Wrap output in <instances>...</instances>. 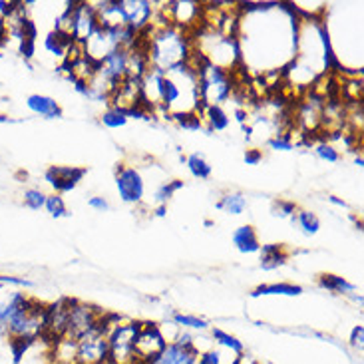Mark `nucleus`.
Masks as SVG:
<instances>
[{
    "label": "nucleus",
    "mask_w": 364,
    "mask_h": 364,
    "mask_svg": "<svg viewBox=\"0 0 364 364\" xmlns=\"http://www.w3.org/2000/svg\"><path fill=\"white\" fill-rule=\"evenodd\" d=\"M191 50L205 60L207 64L225 70V72H233L241 64L239 40L225 36L223 32L209 28V26H203L197 32V38L191 44Z\"/></svg>",
    "instance_id": "nucleus-4"
},
{
    "label": "nucleus",
    "mask_w": 364,
    "mask_h": 364,
    "mask_svg": "<svg viewBox=\"0 0 364 364\" xmlns=\"http://www.w3.org/2000/svg\"><path fill=\"white\" fill-rule=\"evenodd\" d=\"M299 211V207L293 201H287V199H279L273 207V215L279 219H291Z\"/></svg>",
    "instance_id": "nucleus-31"
},
{
    "label": "nucleus",
    "mask_w": 364,
    "mask_h": 364,
    "mask_svg": "<svg viewBox=\"0 0 364 364\" xmlns=\"http://www.w3.org/2000/svg\"><path fill=\"white\" fill-rule=\"evenodd\" d=\"M148 42L144 44L148 54L149 68L158 72H168L186 64L191 58V40L187 38L186 30L173 24L166 26H149Z\"/></svg>",
    "instance_id": "nucleus-3"
},
{
    "label": "nucleus",
    "mask_w": 364,
    "mask_h": 364,
    "mask_svg": "<svg viewBox=\"0 0 364 364\" xmlns=\"http://www.w3.org/2000/svg\"><path fill=\"white\" fill-rule=\"evenodd\" d=\"M14 360L12 364H56L52 353V341L46 336H38L24 345H10Z\"/></svg>",
    "instance_id": "nucleus-10"
},
{
    "label": "nucleus",
    "mask_w": 364,
    "mask_h": 364,
    "mask_svg": "<svg viewBox=\"0 0 364 364\" xmlns=\"http://www.w3.org/2000/svg\"><path fill=\"white\" fill-rule=\"evenodd\" d=\"M171 323L173 325H178L179 328H193V331H205L209 323H207L205 318H201V316H196V315H186V313H176L173 318H171Z\"/></svg>",
    "instance_id": "nucleus-25"
},
{
    "label": "nucleus",
    "mask_w": 364,
    "mask_h": 364,
    "mask_svg": "<svg viewBox=\"0 0 364 364\" xmlns=\"http://www.w3.org/2000/svg\"><path fill=\"white\" fill-rule=\"evenodd\" d=\"M168 346L166 338L161 335L158 325L154 323H139L138 335H136V341H134V355H136V360L138 364H144L156 358V356Z\"/></svg>",
    "instance_id": "nucleus-8"
},
{
    "label": "nucleus",
    "mask_w": 364,
    "mask_h": 364,
    "mask_svg": "<svg viewBox=\"0 0 364 364\" xmlns=\"http://www.w3.org/2000/svg\"><path fill=\"white\" fill-rule=\"evenodd\" d=\"M144 364H197V353L193 346L169 343L156 358Z\"/></svg>",
    "instance_id": "nucleus-15"
},
{
    "label": "nucleus",
    "mask_w": 364,
    "mask_h": 364,
    "mask_svg": "<svg viewBox=\"0 0 364 364\" xmlns=\"http://www.w3.org/2000/svg\"><path fill=\"white\" fill-rule=\"evenodd\" d=\"M166 18L169 24L178 26V28L186 30L187 26L196 24L203 14V6L199 2H191V0H179V2H169L168 9L164 10Z\"/></svg>",
    "instance_id": "nucleus-13"
},
{
    "label": "nucleus",
    "mask_w": 364,
    "mask_h": 364,
    "mask_svg": "<svg viewBox=\"0 0 364 364\" xmlns=\"http://www.w3.org/2000/svg\"><path fill=\"white\" fill-rule=\"evenodd\" d=\"M0 122H10V118H6V116H0Z\"/></svg>",
    "instance_id": "nucleus-37"
},
{
    "label": "nucleus",
    "mask_w": 364,
    "mask_h": 364,
    "mask_svg": "<svg viewBox=\"0 0 364 364\" xmlns=\"http://www.w3.org/2000/svg\"><path fill=\"white\" fill-rule=\"evenodd\" d=\"M44 209H46L54 219H60V217L68 215V207H66V203H64V197L60 196V193H50V196H46Z\"/></svg>",
    "instance_id": "nucleus-26"
},
{
    "label": "nucleus",
    "mask_w": 364,
    "mask_h": 364,
    "mask_svg": "<svg viewBox=\"0 0 364 364\" xmlns=\"http://www.w3.org/2000/svg\"><path fill=\"white\" fill-rule=\"evenodd\" d=\"M249 207L247 196L239 193V191H227L225 196L217 201V209L219 211H225L229 215H243Z\"/></svg>",
    "instance_id": "nucleus-22"
},
{
    "label": "nucleus",
    "mask_w": 364,
    "mask_h": 364,
    "mask_svg": "<svg viewBox=\"0 0 364 364\" xmlns=\"http://www.w3.org/2000/svg\"><path fill=\"white\" fill-rule=\"evenodd\" d=\"M303 295V287L295 283H269L253 289L251 296H299Z\"/></svg>",
    "instance_id": "nucleus-19"
},
{
    "label": "nucleus",
    "mask_w": 364,
    "mask_h": 364,
    "mask_svg": "<svg viewBox=\"0 0 364 364\" xmlns=\"http://www.w3.org/2000/svg\"><path fill=\"white\" fill-rule=\"evenodd\" d=\"M318 287L326 289L328 293H335V295H353L356 293V285H353L350 281H346L345 277L333 275V273H325V275L318 277Z\"/></svg>",
    "instance_id": "nucleus-21"
},
{
    "label": "nucleus",
    "mask_w": 364,
    "mask_h": 364,
    "mask_svg": "<svg viewBox=\"0 0 364 364\" xmlns=\"http://www.w3.org/2000/svg\"><path fill=\"white\" fill-rule=\"evenodd\" d=\"M364 345V326L356 325L353 328V335H350V346L353 348H363Z\"/></svg>",
    "instance_id": "nucleus-33"
},
{
    "label": "nucleus",
    "mask_w": 364,
    "mask_h": 364,
    "mask_svg": "<svg viewBox=\"0 0 364 364\" xmlns=\"http://www.w3.org/2000/svg\"><path fill=\"white\" fill-rule=\"evenodd\" d=\"M22 201H24V205L28 207V209H32V211H40V209H44V203H46V193H44L42 189L30 187V189L24 191Z\"/></svg>",
    "instance_id": "nucleus-29"
},
{
    "label": "nucleus",
    "mask_w": 364,
    "mask_h": 364,
    "mask_svg": "<svg viewBox=\"0 0 364 364\" xmlns=\"http://www.w3.org/2000/svg\"><path fill=\"white\" fill-rule=\"evenodd\" d=\"M263 159V151L261 149H247L245 151V161H247V166H257L259 161Z\"/></svg>",
    "instance_id": "nucleus-35"
},
{
    "label": "nucleus",
    "mask_w": 364,
    "mask_h": 364,
    "mask_svg": "<svg viewBox=\"0 0 364 364\" xmlns=\"http://www.w3.org/2000/svg\"><path fill=\"white\" fill-rule=\"evenodd\" d=\"M328 201H331V203H333V205L345 207V209H348V203H346L345 199H341V197H336V196H331V197H328Z\"/></svg>",
    "instance_id": "nucleus-36"
},
{
    "label": "nucleus",
    "mask_w": 364,
    "mask_h": 364,
    "mask_svg": "<svg viewBox=\"0 0 364 364\" xmlns=\"http://www.w3.org/2000/svg\"><path fill=\"white\" fill-rule=\"evenodd\" d=\"M148 179L138 166H118L116 169V189L119 199L128 205H139L148 197Z\"/></svg>",
    "instance_id": "nucleus-7"
},
{
    "label": "nucleus",
    "mask_w": 364,
    "mask_h": 364,
    "mask_svg": "<svg viewBox=\"0 0 364 364\" xmlns=\"http://www.w3.org/2000/svg\"><path fill=\"white\" fill-rule=\"evenodd\" d=\"M183 161H186L189 173L196 179H209L211 178V173H213L211 164H209L201 154H189L187 158H183Z\"/></svg>",
    "instance_id": "nucleus-24"
},
{
    "label": "nucleus",
    "mask_w": 364,
    "mask_h": 364,
    "mask_svg": "<svg viewBox=\"0 0 364 364\" xmlns=\"http://www.w3.org/2000/svg\"><path fill=\"white\" fill-rule=\"evenodd\" d=\"M201 119L207 124L209 132H225L231 124L223 106H203L201 108Z\"/></svg>",
    "instance_id": "nucleus-20"
},
{
    "label": "nucleus",
    "mask_w": 364,
    "mask_h": 364,
    "mask_svg": "<svg viewBox=\"0 0 364 364\" xmlns=\"http://www.w3.org/2000/svg\"><path fill=\"white\" fill-rule=\"evenodd\" d=\"M102 124L109 129L124 128V126L128 124V116L116 108H108L104 114H102Z\"/></svg>",
    "instance_id": "nucleus-28"
},
{
    "label": "nucleus",
    "mask_w": 364,
    "mask_h": 364,
    "mask_svg": "<svg viewBox=\"0 0 364 364\" xmlns=\"http://www.w3.org/2000/svg\"><path fill=\"white\" fill-rule=\"evenodd\" d=\"M159 108L171 119L201 112L203 104H201V90H199V74L189 62L164 72Z\"/></svg>",
    "instance_id": "nucleus-2"
},
{
    "label": "nucleus",
    "mask_w": 364,
    "mask_h": 364,
    "mask_svg": "<svg viewBox=\"0 0 364 364\" xmlns=\"http://www.w3.org/2000/svg\"><path fill=\"white\" fill-rule=\"evenodd\" d=\"M88 205L92 207V209H96V211H102V213H104V211H108V209H109L108 199H106V197H102V196L90 197Z\"/></svg>",
    "instance_id": "nucleus-34"
},
{
    "label": "nucleus",
    "mask_w": 364,
    "mask_h": 364,
    "mask_svg": "<svg viewBox=\"0 0 364 364\" xmlns=\"http://www.w3.org/2000/svg\"><path fill=\"white\" fill-rule=\"evenodd\" d=\"M74 364H108V318L102 316L98 325L76 341Z\"/></svg>",
    "instance_id": "nucleus-6"
},
{
    "label": "nucleus",
    "mask_w": 364,
    "mask_h": 364,
    "mask_svg": "<svg viewBox=\"0 0 364 364\" xmlns=\"http://www.w3.org/2000/svg\"><path fill=\"white\" fill-rule=\"evenodd\" d=\"M239 16L241 60L259 74L285 72L295 60L299 14L293 4L259 2L243 4ZM239 44V46H241Z\"/></svg>",
    "instance_id": "nucleus-1"
},
{
    "label": "nucleus",
    "mask_w": 364,
    "mask_h": 364,
    "mask_svg": "<svg viewBox=\"0 0 364 364\" xmlns=\"http://www.w3.org/2000/svg\"><path fill=\"white\" fill-rule=\"evenodd\" d=\"M231 241H233L237 251L243 253V255H253V253H259V249H261L257 231L251 225L237 227L235 231L231 233Z\"/></svg>",
    "instance_id": "nucleus-17"
},
{
    "label": "nucleus",
    "mask_w": 364,
    "mask_h": 364,
    "mask_svg": "<svg viewBox=\"0 0 364 364\" xmlns=\"http://www.w3.org/2000/svg\"><path fill=\"white\" fill-rule=\"evenodd\" d=\"M86 176L84 168H74V166H52V168L44 173V179L54 193H68L72 189H76L82 178Z\"/></svg>",
    "instance_id": "nucleus-12"
},
{
    "label": "nucleus",
    "mask_w": 364,
    "mask_h": 364,
    "mask_svg": "<svg viewBox=\"0 0 364 364\" xmlns=\"http://www.w3.org/2000/svg\"><path fill=\"white\" fill-rule=\"evenodd\" d=\"M0 283L2 285H14V287H24V289H32L34 283L24 279V277H9V275H0Z\"/></svg>",
    "instance_id": "nucleus-32"
},
{
    "label": "nucleus",
    "mask_w": 364,
    "mask_h": 364,
    "mask_svg": "<svg viewBox=\"0 0 364 364\" xmlns=\"http://www.w3.org/2000/svg\"><path fill=\"white\" fill-rule=\"evenodd\" d=\"M98 28L100 22L94 4H88V2L72 4V38L74 42L84 44Z\"/></svg>",
    "instance_id": "nucleus-11"
},
{
    "label": "nucleus",
    "mask_w": 364,
    "mask_h": 364,
    "mask_svg": "<svg viewBox=\"0 0 364 364\" xmlns=\"http://www.w3.org/2000/svg\"><path fill=\"white\" fill-rule=\"evenodd\" d=\"M26 108L44 119H58L64 114L58 102L50 96H44V94H30L26 98Z\"/></svg>",
    "instance_id": "nucleus-16"
},
{
    "label": "nucleus",
    "mask_w": 364,
    "mask_h": 364,
    "mask_svg": "<svg viewBox=\"0 0 364 364\" xmlns=\"http://www.w3.org/2000/svg\"><path fill=\"white\" fill-rule=\"evenodd\" d=\"M315 156L321 159V161H326V164H338V161H341V151L336 149V146L328 144V141L316 144Z\"/></svg>",
    "instance_id": "nucleus-27"
},
{
    "label": "nucleus",
    "mask_w": 364,
    "mask_h": 364,
    "mask_svg": "<svg viewBox=\"0 0 364 364\" xmlns=\"http://www.w3.org/2000/svg\"><path fill=\"white\" fill-rule=\"evenodd\" d=\"M102 321V315L92 305L86 303H78L72 301L68 315V326H66V335L62 338H70V341H78L80 336H84L90 333L94 326Z\"/></svg>",
    "instance_id": "nucleus-9"
},
{
    "label": "nucleus",
    "mask_w": 364,
    "mask_h": 364,
    "mask_svg": "<svg viewBox=\"0 0 364 364\" xmlns=\"http://www.w3.org/2000/svg\"><path fill=\"white\" fill-rule=\"evenodd\" d=\"M267 146L271 149H277V151H291V149L295 148L293 138L289 134H275V136H271V138L267 139Z\"/></svg>",
    "instance_id": "nucleus-30"
},
{
    "label": "nucleus",
    "mask_w": 364,
    "mask_h": 364,
    "mask_svg": "<svg viewBox=\"0 0 364 364\" xmlns=\"http://www.w3.org/2000/svg\"><path fill=\"white\" fill-rule=\"evenodd\" d=\"M291 221H293V223L303 231V235L306 237L316 235L318 229H321V219H318L313 211H306V209H299L295 215L291 217Z\"/></svg>",
    "instance_id": "nucleus-23"
},
{
    "label": "nucleus",
    "mask_w": 364,
    "mask_h": 364,
    "mask_svg": "<svg viewBox=\"0 0 364 364\" xmlns=\"http://www.w3.org/2000/svg\"><path fill=\"white\" fill-rule=\"evenodd\" d=\"M122 6L126 12L128 28H132L136 34H141L144 30L151 26V20L156 14V6L148 0H122Z\"/></svg>",
    "instance_id": "nucleus-14"
},
{
    "label": "nucleus",
    "mask_w": 364,
    "mask_h": 364,
    "mask_svg": "<svg viewBox=\"0 0 364 364\" xmlns=\"http://www.w3.org/2000/svg\"><path fill=\"white\" fill-rule=\"evenodd\" d=\"M261 255V269L263 271H275L279 267L287 265L289 261V253L281 243H269V245H261L259 249Z\"/></svg>",
    "instance_id": "nucleus-18"
},
{
    "label": "nucleus",
    "mask_w": 364,
    "mask_h": 364,
    "mask_svg": "<svg viewBox=\"0 0 364 364\" xmlns=\"http://www.w3.org/2000/svg\"><path fill=\"white\" fill-rule=\"evenodd\" d=\"M2 287H4V285H2V283H0V289H2Z\"/></svg>",
    "instance_id": "nucleus-38"
},
{
    "label": "nucleus",
    "mask_w": 364,
    "mask_h": 364,
    "mask_svg": "<svg viewBox=\"0 0 364 364\" xmlns=\"http://www.w3.org/2000/svg\"><path fill=\"white\" fill-rule=\"evenodd\" d=\"M139 323L112 325L108 318V364H138L134 355V341Z\"/></svg>",
    "instance_id": "nucleus-5"
}]
</instances>
